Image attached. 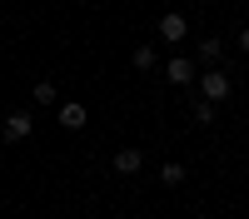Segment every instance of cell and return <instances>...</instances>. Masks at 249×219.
Instances as JSON below:
<instances>
[{"instance_id": "6da1fadb", "label": "cell", "mask_w": 249, "mask_h": 219, "mask_svg": "<svg viewBox=\"0 0 249 219\" xmlns=\"http://www.w3.org/2000/svg\"><path fill=\"white\" fill-rule=\"evenodd\" d=\"M230 95H234V85H230V75H224L219 65L199 75V100H210V105H224Z\"/></svg>"}, {"instance_id": "7a4b0ae2", "label": "cell", "mask_w": 249, "mask_h": 219, "mask_svg": "<svg viewBox=\"0 0 249 219\" xmlns=\"http://www.w3.org/2000/svg\"><path fill=\"white\" fill-rule=\"evenodd\" d=\"M30 130H35L30 110H10V115H5V125H0V135H5L10 145H20V139H30Z\"/></svg>"}, {"instance_id": "3957f363", "label": "cell", "mask_w": 249, "mask_h": 219, "mask_svg": "<svg viewBox=\"0 0 249 219\" xmlns=\"http://www.w3.org/2000/svg\"><path fill=\"white\" fill-rule=\"evenodd\" d=\"M110 169H115V174H124V179H130V174H140V169H144V154H140L135 145H124V150H120V154L110 159Z\"/></svg>"}, {"instance_id": "277c9868", "label": "cell", "mask_w": 249, "mask_h": 219, "mask_svg": "<svg viewBox=\"0 0 249 219\" xmlns=\"http://www.w3.org/2000/svg\"><path fill=\"white\" fill-rule=\"evenodd\" d=\"M55 119H60V125H65V130H85V119H90V110L80 105V100H65V105L55 110Z\"/></svg>"}, {"instance_id": "5b68a950", "label": "cell", "mask_w": 249, "mask_h": 219, "mask_svg": "<svg viewBox=\"0 0 249 219\" xmlns=\"http://www.w3.org/2000/svg\"><path fill=\"white\" fill-rule=\"evenodd\" d=\"M164 75H170V85H195V60L190 55H175L170 65H164Z\"/></svg>"}, {"instance_id": "8992f818", "label": "cell", "mask_w": 249, "mask_h": 219, "mask_svg": "<svg viewBox=\"0 0 249 219\" xmlns=\"http://www.w3.org/2000/svg\"><path fill=\"white\" fill-rule=\"evenodd\" d=\"M184 30H190V20H184L179 10H170V15H164V20H160V35H164V40H170V45H179V40H184Z\"/></svg>"}, {"instance_id": "52a82bcc", "label": "cell", "mask_w": 249, "mask_h": 219, "mask_svg": "<svg viewBox=\"0 0 249 219\" xmlns=\"http://www.w3.org/2000/svg\"><path fill=\"white\" fill-rule=\"evenodd\" d=\"M199 60L214 70L219 60H224V40H219V35H204V40H199Z\"/></svg>"}, {"instance_id": "ba28073f", "label": "cell", "mask_w": 249, "mask_h": 219, "mask_svg": "<svg viewBox=\"0 0 249 219\" xmlns=\"http://www.w3.org/2000/svg\"><path fill=\"white\" fill-rule=\"evenodd\" d=\"M184 174H190V169H184L179 159H164V165H160V185H170V189H175V185H184Z\"/></svg>"}, {"instance_id": "9c48e42d", "label": "cell", "mask_w": 249, "mask_h": 219, "mask_svg": "<svg viewBox=\"0 0 249 219\" xmlns=\"http://www.w3.org/2000/svg\"><path fill=\"white\" fill-rule=\"evenodd\" d=\"M30 95H35V105H55V95H60V90L50 85V80H40V85H35Z\"/></svg>"}, {"instance_id": "30bf717a", "label": "cell", "mask_w": 249, "mask_h": 219, "mask_svg": "<svg viewBox=\"0 0 249 219\" xmlns=\"http://www.w3.org/2000/svg\"><path fill=\"white\" fill-rule=\"evenodd\" d=\"M130 65H135V70H150V65H155V50H150V45H140V50L130 55Z\"/></svg>"}, {"instance_id": "8fae6325", "label": "cell", "mask_w": 249, "mask_h": 219, "mask_svg": "<svg viewBox=\"0 0 249 219\" xmlns=\"http://www.w3.org/2000/svg\"><path fill=\"white\" fill-rule=\"evenodd\" d=\"M195 119H199V125H210V119H214V105H210V100H195Z\"/></svg>"}, {"instance_id": "7c38bea8", "label": "cell", "mask_w": 249, "mask_h": 219, "mask_svg": "<svg viewBox=\"0 0 249 219\" xmlns=\"http://www.w3.org/2000/svg\"><path fill=\"white\" fill-rule=\"evenodd\" d=\"M239 50H244V55H249V30H239Z\"/></svg>"}]
</instances>
